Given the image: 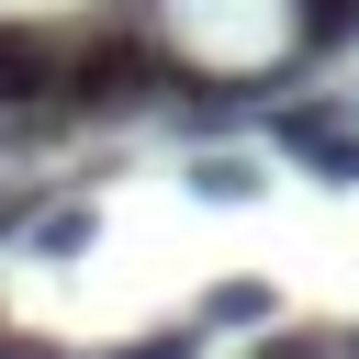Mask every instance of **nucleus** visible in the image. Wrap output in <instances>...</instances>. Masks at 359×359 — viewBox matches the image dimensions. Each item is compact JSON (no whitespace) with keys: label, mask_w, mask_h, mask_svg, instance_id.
<instances>
[{"label":"nucleus","mask_w":359,"mask_h":359,"mask_svg":"<svg viewBox=\"0 0 359 359\" xmlns=\"http://www.w3.org/2000/svg\"><path fill=\"white\" fill-rule=\"evenodd\" d=\"M0 101H56V34L0 11Z\"/></svg>","instance_id":"2"},{"label":"nucleus","mask_w":359,"mask_h":359,"mask_svg":"<svg viewBox=\"0 0 359 359\" xmlns=\"http://www.w3.org/2000/svg\"><path fill=\"white\" fill-rule=\"evenodd\" d=\"M34 202H45V180H0V236H22V224H34Z\"/></svg>","instance_id":"9"},{"label":"nucleus","mask_w":359,"mask_h":359,"mask_svg":"<svg viewBox=\"0 0 359 359\" xmlns=\"http://www.w3.org/2000/svg\"><path fill=\"white\" fill-rule=\"evenodd\" d=\"M348 348H359V325H348Z\"/></svg>","instance_id":"11"},{"label":"nucleus","mask_w":359,"mask_h":359,"mask_svg":"<svg viewBox=\"0 0 359 359\" xmlns=\"http://www.w3.org/2000/svg\"><path fill=\"white\" fill-rule=\"evenodd\" d=\"M0 348H11V337H0Z\"/></svg>","instance_id":"12"},{"label":"nucleus","mask_w":359,"mask_h":359,"mask_svg":"<svg viewBox=\"0 0 359 359\" xmlns=\"http://www.w3.org/2000/svg\"><path fill=\"white\" fill-rule=\"evenodd\" d=\"M337 359H359V348H348V337H337Z\"/></svg>","instance_id":"10"},{"label":"nucleus","mask_w":359,"mask_h":359,"mask_svg":"<svg viewBox=\"0 0 359 359\" xmlns=\"http://www.w3.org/2000/svg\"><path fill=\"white\" fill-rule=\"evenodd\" d=\"M269 135H280V157H303L325 191H359V112H348V101H325V90H314V101H280Z\"/></svg>","instance_id":"1"},{"label":"nucleus","mask_w":359,"mask_h":359,"mask_svg":"<svg viewBox=\"0 0 359 359\" xmlns=\"http://www.w3.org/2000/svg\"><path fill=\"white\" fill-rule=\"evenodd\" d=\"M191 191H202V202H247V191H258V157H236V146H224V157H191Z\"/></svg>","instance_id":"4"},{"label":"nucleus","mask_w":359,"mask_h":359,"mask_svg":"<svg viewBox=\"0 0 359 359\" xmlns=\"http://www.w3.org/2000/svg\"><path fill=\"white\" fill-rule=\"evenodd\" d=\"M325 348H337V337H314V325H258L247 359H325Z\"/></svg>","instance_id":"7"},{"label":"nucleus","mask_w":359,"mask_h":359,"mask_svg":"<svg viewBox=\"0 0 359 359\" xmlns=\"http://www.w3.org/2000/svg\"><path fill=\"white\" fill-rule=\"evenodd\" d=\"M202 325H269V292H258V280H224V292L202 303Z\"/></svg>","instance_id":"6"},{"label":"nucleus","mask_w":359,"mask_h":359,"mask_svg":"<svg viewBox=\"0 0 359 359\" xmlns=\"http://www.w3.org/2000/svg\"><path fill=\"white\" fill-rule=\"evenodd\" d=\"M359 45V0H292V56H337Z\"/></svg>","instance_id":"3"},{"label":"nucleus","mask_w":359,"mask_h":359,"mask_svg":"<svg viewBox=\"0 0 359 359\" xmlns=\"http://www.w3.org/2000/svg\"><path fill=\"white\" fill-rule=\"evenodd\" d=\"M112 359H202V337H191V325H157V337H135V348H112Z\"/></svg>","instance_id":"8"},{"label":"nucleus","mask_w":359,"mask_h":359,"mask_svg":"<svg viewBox=\"0 0 359 359\" xmlns=\"http://www.w3.org/2000/svg\"><path fill=\"white\" fill-rule=\"evenodd\" d=\"M90 224H101L90 202H56V213L34 202V247H45V258H79V247H90Z\"/></svg>","instance_id":"5"}]
</instances>
